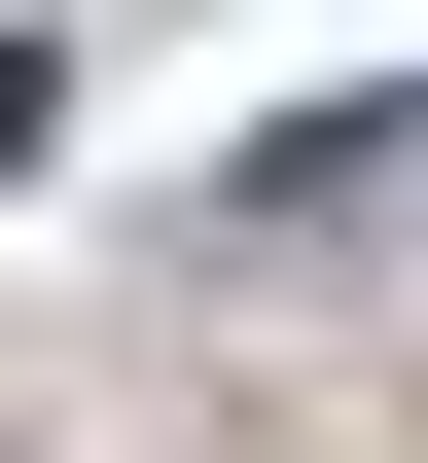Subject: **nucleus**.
<instances>
[{
  "instance_id": "obj_1",
  "label": "nucleus",
  "mask_w": 428,
  "mask_h": 463,
  "mask_svg": "<svg viewBox=\"0 0 428 463\" xmlns=\"http://www.w3.org/2000/svg\"><path fill=\"white\" fill-rule=\"evenodd\" d=\"M0 143H36V71H0Z\"/></svg>"
}]
</instances>
